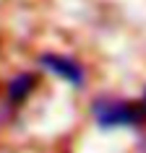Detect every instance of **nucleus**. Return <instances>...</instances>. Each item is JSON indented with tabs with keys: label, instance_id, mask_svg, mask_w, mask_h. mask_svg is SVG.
Listing matches in <instances>:
<instances>
[{
	"label": "nucleus",
	"instance_id": "f257e3e1",
	"mask_svg": "<svg viewBox=\"0 0 146 153\" xmlns=\"http://www.w3.org/2000/svg\"><path fill=\"white\" fill-rule=\"evenodd\" d=\"M89 117L102 132L136 130V127H144L146 122V114L136 99H123L115 94H99L89 104Z\"/></svg>",
	"mask_w": 146,
	"mask_h": 153
},
{
	"label": "nucleus",
	"instance_id": "20e7f679",
	"mask_svg": "<svg viewBox=\"0 0 146 153\" xmlns=\"http://www.w3.org/2000/svg\"><path fill=\"white\" fill-rule=\"evenodd\" d=\"M18 109H13V106L8 104V99H5V94H3V86H0V130H5L11 125V122L16 120Z\"/></svg>",
	"mask_w": 146,
	"mask_h": 153
},
{
	"label": "nucleus",
	"instance_id": "f03ea898",
	"mask_svg": "<svg viewBox=\"0 0 146 153\" xmlns=\"http://www.w3.org/2000/svg\"><path fill=\"white\" fill-rule=\"evenodd\" d=\"M37 73L39 75H52L57 81L68 83L71 88H84L89 83V70L78 57L68 55V52H39L37 55Z\"/></svg>",
	"mask_w": 146,
	"mask_h": 153
},
{
	"label": "nucleus",
	"instance_id": "423d86ee",
	"mask_svg": "<svg viewBox=\"0 0 146 153\" xmlns=\"http://www.w3.org/2000/svg\"><path fill=\"white\" fill-rule=\"evenodd\" d=\"M141 153H146V130H144V137H141Z\"/></svg>",
	"mask_w": 146,
	"mask_h": 153
},
{
	"label": "nucleus",
	"instance_id": "39448f33",
	"mask_svg": "<svg viewBox=\"0 0 146 153\" xmlns=\"http://www.w3.org/2000/svg\"><path fill=\"white\" fill-rule=\"evenodd\" d=\"M138 104H141V109H144V114H146V86H144V94H141V99H138Z\"/></svg>",
	"mask_w": 146,
	"mask_h": 153
},
{
	"label": "nucleus",
	"instance_id": "7ed1b4c3",
	"mask_svg": "<svg viewBox=\"0 0 146 153\" xmlns=\"http://www.w3.org/2000/svg\"><path fill=\"white\" fill-rule=\"evenodd\" d=\"M37 88H39V73L37 70H18L3 83V94L13 109H21L37 94Z\"/></svg>",
	"mask_w": 146,
	"mask_h": 153
}]
</instances>
